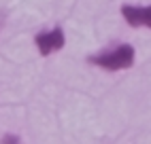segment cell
Segmentation results:
<instances>
[{
	"mask_svg": "<svg viewBox=\"0 0 151 144\" xmlns=\"http://www.w3.org/2000/svg\"><path fill=\"white\" fill-rule=\"evenodd\" d=\"M0 144H22V138H19L17 133H4V136L0 138Z\"/></svg>",
	"mask_w": 151,
	"mask_h": 144,
	"instance_id": "obj_4",
	"label": "cell"
},
{
	"mask_svg": "<svg viewBox=\"0 0 151 144\" xmlns=\"http://www.w3.org/2000/svg\"><path fill=\"white\" fill-rule=\"evenodd\" d=\"M122 17L130 28H147L151 30V4H124Z\"/></svg>",
	"mask_w": 151,
	"mask_h": 144,
	"instance_id": "obj_3",
	"label": "cell"
},
{
	"mask_svg": "<svg viewBox=\"0 0 151 144\" xmlns=\"http://www.w3.org/2000/svg\"><path fill=\"white\" fill-rule=\"evenodd\" d=\"M34 45L38 49V53L43 57H49L58 53V51H62L64 45H66V34L64 30L55 26V28H49V30H43V32H38L34 36Z\"/></svg>",
	"mask_w": 151,
	"mask_h": 144,
	"instance_id": "obj_2",
	"label": "cell"
},
{
	"mask_svg": "<svg viewBox=\"0 0 151 144\" xmlns=\"http://www.w3.org/2000/svg\"><path fill=\"white\" fill-rule=\"evenodd\" d=\"M136 59V51L130 43H117L113 47H106L102 51H98L89 57V64L106 70V72H119V70H128L134 66Z\"/></svg>",
	"mask_w": 151,
	"mask_h": 144,
	"instance_id": "obj_1",
	"label": "cell"
}]
</instances>
